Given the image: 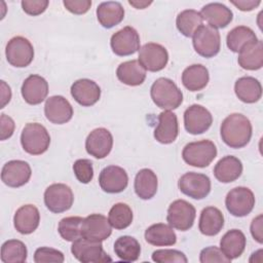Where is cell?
I'll use <instances>...</instances> for the list:
<instances>
[{"label":"cell","instance_id":"cell-1","mask_svg":"<svg viewBox=\"0 0 263 263\" xmlns=\"http://www.w3.org/2000/svg\"><path fill=\"white\" fill-rule=\"evenodd\" d=\"M252 123L250 119L240 114L232 113L222 122L220 135L223 142L230 148L238 149L249 144L252 138Z\"/></svg>","mask_w":263,"mask_h":263},{"label":"cell","instance_id":"cell-2","mask_svg":"<svg viewBox=\"0 0 263 263\" xmlns=\"http://www.w3.org/2000/svg\"><path fill=\"white\" fill-rule=\"evenodd\" d=\"M153 103L164 111L177 109L183 102V93L177 84L165 77L156 79L150 89Z\"/></svg>","mask_w":263,"mask_h":263},{"label":"cell","instance_id":"cell-3","mask_svg":"<svg viewBox=\"0 0 263 263\" xmlns=\"http://www.w3.org/2000/svg\"><path fill=\"white\" fill-rule=\"evenodd\" d=\"M23 149L31 155H40L47 151L50 144V136L47 129L40 123H27L21 135Z\"/></svg>","mask_w":263,"mask_h":263},{"label":"cell","instance_id":"cell-4","mask_svg":"<svg viewBox=\"0 0 263 263\" xmlns=\"http://www.w3.org/2000/svg\"><path fill=\"white\" fill-rule=\"evenodd\" d=\"M217 156L216 145L210 140L188 143L182 151L184 161L195 167H205Z\"/></svg>","mask_w":263,"mask_h":263},{"label":"cell","instance_id":"cell-5","mask_svg":"<svg viewBox=\"0 0 263 263\" xmlns=\"http://www.w3.org/2000/svg\"><path fill=\"white\" fill-rule=\"evenodd\" d=\"M192 37L193 47L199 55L209 59L219 53L221 48V37L217 29L209 25H201Z\"/></svg>","mask_w":263,"mask_h":263},{"label":"cell","instance_id":"cell-6","mask_svg":"<svg viewBox=\"0 0 263 263\" xmlns=\"http://www.w3.org/2000/svg\"><path fill=\"white\" fill-rule=\"evenodd\" d=\"M73 256L82 263H104L111 262V257L104 251L101 242L90 241L80 237L71 246Z\"/></svg>","mask_w":263,"mask_h":263},{"label":"cell","instance_id":"cell-7","mask_svg":"<svg viewBox=\"0 0 263 263\" xmlns=\"http://www.w3.org/2000/svg\"><path fill=\"white\" fill-rule=\"evenodd\" d=\"M195 216V208L190 202L184 199H177L167 209L166 221L173 228L186 231L193 226Z\"/></svg>","mask_w":263,"mask_h":263},{"label":"cell","instance_id":"cell-8","mask_svg":"<svg viewBox=\"0 0 263 263\" xmlns=\"http://www.w3.org/2000/svg\"><path fill=\"white\" fill-rule=\"evenodd\" d=\"M5 54L7 62L16 68L29 66L34 59L32 43L25 37L15 36L6 44Z\"/></svg>","mask_w":263,"mask_h":263},{"label":"cell","instance_id":"cell-9","mask_svg":"<svg viewBox=\"0 0 263 263\" xmlns=\"http://www.w3.org/2000/svg\"><path fill=\"white\" fill-rule=\"evenodd\" d=\"M225 205L232 216L245 217L254 209L255 195L253 191L247 187H235L227 193Z\"/></svg>","mask_w":263,"mask_h":263},{"label":"cell","instance_id":"cell-10","mask_svg":"<svg viewBox=\"0 0 263 263\" xmlns=\"http://www.w3.org/2000/svg\"><path fill=\"white\" fill-rule=\"evenodd\" d=\"M74 201L72 189L63 183L49 185L44 192V203L46 208L55 214L68 211Z\"/></svg>","mask_w":263,"mask_h":263},{"label":"cell","instance_id":"cell-11","mask_svg":"<svg viewBox=\"0 0 263 263\" xmlns=\"http://www.w3.org/2000/svg\"><path fill=\"white\" fill-rule=\"evenodd\" d=\"M178 186L185 195L193 199H202L211 191V180L204 174L189 172L179 179Z\"/></svg>","mask_w":263,"mask_h":263},{"label":"cell","instance_id":"cell-12","mask_svg":"<svg viewBox=\"0 0 263 263\" xmlns=\"http://www.w3.org/2000/svg\"><path fill=\"white\" fill-rule=\"evenodd\" d=\"M140 64L145 70L158 72L166 66L168 62V52L164 46L158 43L149 42L139 49Z\"/></svg>","mask_w":263,"mask_h":263},{"label":"cell","instance_id":"cell-13","mask_svg":"<svg viewBox=\"0 0 263 263\" xmlns=\"http://www.w3.org/2000/svg\"><path fill=\"white\" fill-rule=\"evenodd\" d=\"M112 233V226L109 220L101 214H91L83 218L81 224V237L90 240L102 242L107 239Z\"/></svg>","mask_w":263,"mask_h":263},{"label":"cell","instance_id":"cell-14","mask_svg":"<svg viewBox=\"0 0 263 263\" xmlns=\"http://www.w3.org/2000/svg\"><path fill=\"white\" fill-rule=\"evenodd\" d=\"M110 45L113 52L119 57L134 54L140 49V36L137 30L126 26L111 36Z\"/></svg>","mask_w":263,"mask_h":263},{"label":"cell","instance_id":"cell-15","mask_svg":"<svg viewBox=\"0 0 263 263\" xmlns=\"http://www.w3.org/2000/svg\"><path fill=\"white\" fill-rule=\"evenodd\" d=\"M213 123L211 112L201 105L193 104L184 112V126L191 135H200L206 132Z\"/></svg>","mask_w":263,"mask_h":263},{"label":"cell","instance_id":"cell-16","mask_svg":"<svg viewBox=\"0 0 263 263\" xmlns=\"http://www.w3.org/2000/svg\"><path fill=\"white\" fill-rule=\"evenodd\" d=\"M113 137L105 127H99L89 133L85 140V149L87 153L95 158H105L112 150Z\"/></svg>","mask_w":263,"mask_h":263},{"label":"cell","instance_id":"cell-17","mask_svg":"<svg viewBox=\"0 0 263 263\" xmlns=\"http://www.w3.org/2000/svg\"><path fill=\"white\" fill-rule=\"evenodd\" d=\"M32 175L31 166L24 160H10L1 171V180L8 187L17 188L28 183Z\"/></svg>","mask_w":263,"mask_h":263},{"label":"cell","instance_id":"cell-18","mask_svg":"<svg viewBox=\"0 0 263 263\" xmlns=\"http://www.w3.org/2000/svg\"><path fill=\"white\" fill-rule=\"evenodd\" d=\"M99 184L103 191L107 193H119L127 187L128 176L122 167L108 165L101 171Z\"/></svg>","mask_w":263,"mask_h":263},{"label":"cell","instance_id":"cell-19","mask_svg":"<svg viewBox=\"0 0 263 263\" xmlns=\"http://www.w3.org/2000/svg\"><path fill=\"white\" fill-rule=\"evenodd\" d=\"M44 114L48 121L54 124H64L71 120L73 107L63 96L49 97L44 105Z\"/></svg>","mask_w":263,"mask_h":263},{"label":"cell","instance_id":"cell-20","mask_svg":"<svg viewBox=\"0 0 263 263\" xmlns=\"http://www.w3.org/2000/svg\"><path fill=\"white\" fill-rule=\"evenodd\" d=\"M21 92L28 104L38 105L42 103L48 95V83L42 76L32 74L24 80Z\"/></svg>","mask_w":263,"mask_h":263},{"label":"cell","instance_id":"cell-21","mask_svg":"<svg viewBox=\"0 0 263 263\" xmlns=\"http://www.w3.org/2000/svg\"><path fill=\"white\" fill-rule=\"evenodd\" d=\"M71 96L79 105L90 107L100 100L101 88L95 81L82 78L71 85Z\"/></svg>","mask_w":263,"mask_h":263},{"label":"cell","instance_id":"cell-22","mask_svg":"<svg viewBox=\"0 0 263 263\" xmlns=\"http://www.w3.org/2000/svg\"><path fill=\"white\" fill-rule=\"evenodd\" d=\"M179 135L177 115L172 111H162L158 115V124L154 129V138L161 144L175 142Z\"/></svg>","mask_w":263,"mask_h":263},{"label":"cell","instance_id":"cell-23","mask_svg":"<svg viewBox=\"0 0 263 263\" xmlns=\"http://www.w3.org/2000/svg\"><path fill=\"white\" fill-rule=\"evenodd\" d=\"M199 13L202 20H205L209 23V26L215 29H222L227 27L233 18L231 9L219 2L205 4Z\"/></svg>","mask_w":263,"mask_h":263},{"label":"cell","instance_id":"cell-24","mask_svg":"<svg viewBox=\"0 0 263 263\" xmlns=\"http://www.w3.org/2000/svg\"><path fill=\"white\" fill-rule=\"evenodd\" d=\"M40 213L33 204H25L16 210L13 217L14 228L22 234H30L39 226Z\"/></svg>","mask_w":263,"mask_h":263},{"label":"cell","instance_id":"cell-25","mask_svg":"<svg viewBox=\"0 0 263 263\" xmlns=\"http://www.w3.org/2000/svg\"><path fill=\"white\" fill-rule=\"evenodd\" d=\"M237 62L238 65L245 70L255 71L261 69L263 66L262 40H257L243 46L238 52Z\"/></svg>","mask_w":263,"mask_h":263},{"label":"cell","instance_id":"cell-26","mask_svg":"<svg viewBox=\"0 0 263 263\" xmlns=\"http://www.w3.org/2000/svg\"><path fill=\"white\" fill-rule=\"evenodd\" d=\"M242 173L241 161L232 155L221 158L214 167V176L221 183H231L238 179Z\"/></svg>","mask_w":263,"mask_h":263},{"label":"cell","instance_id":"cell-27","mask_svg":"<svg viewBox=\"0 0 263 263\" xmlns=\"http://www.w3.org/2000/svg\"><path fill=\"white\" fill-rule=\"evenodd\" d=\"M236 97L243 103L253 104L258 102L262 97V86L258 79L252 76L238 78L234 84Z\"/></svg>","mask_w":263,"mask_h":263},{"label":"cell","instance_id":"cell-28","mask_svg":"<svg viewBox=\"0 0 263 263\" xmlns=\"http://www.w3.org/2000/svg\"><path fill=\"white\" fill-rule=\"evenodd\" d=\"M118 80L129 86L141 85L146 79V70L138 60H132L121 63L117 70Z\"/></svg>","mask_w":263,"mask_h":263},{"label":"cell","instance_id":"cell-29","mask_svg":"<svg viewBox=\"0 0 263 263\" xmlns=\"http://www.w3.org/2000/svg\"><path fill=\"white\" fill-rule=\"evenodd\" d=\"M224 226V216L222 212L215 206L204 208L199 217L198 229L206 236L217 235Z\"/></svg>","mask_w":263,"mask_h":263},{"label":"cell","instance_id":"cell-30","mask_svg":"<svg viewBox=\"0 0 263 263\" xmlns=\"http://www.w3.org/2000/svg\"><path fill=\"white\" fill-rule=\"evenodd\" d=\"M247 238L238 229L228 230L220 240V250L230 260L238 258L245 251Z\"/></svg>","mask_w":263,"mask_h":263},{"label":"cell","instance_id":"cell-31","mask_svg":"<svg viewBox=\"0 0 263 263\" xmlns=\"http://www.w3.org/2000/svg\"><path fill=\"white\" fill-rule=\"evenodd\" d=\"M210 75L205 66L194 64L187 67L182 73V83L190 91H199L209 83Z\"/></svg>","mask_w":263,"mask_h":263},{"label":"cell","instance_id":"cell-32","mask_svg":"<svg viewBox=\"0 0 263 263\" xmlns=\"http://www.w3.org/2000/svg\"><path fill=\"white\" fill-rule=\"evenodd\" d=\"M97 17L102 27L110 29L122 22L124 9L117 1L102 2L97 8Z\"/></svg>","mask_w":263,"mask_h":263},{"label":"cell","instance_id":"cell-33","mask_svg":"<svg viewBox=\"0 0 263 263\" xmlns=\"http://www.w3.org/2000/svg\"><path fill=\"white\" fill-rule=\"evenodd\" d=\"M145 239L152 246L168 247L176 243L177 235L171 225L164 223H156L146 229Z\"/></svg>","mask_w":263,"mask_h":263},{"label":"cell","instance_id":"cell-34","mask_svg":"<svg viewBox=\"0 0 263 263\" xmlns=\"http://www.w3.org/2000/svg\"><path fill=\"white\" fill-rule=\"evenodd\" d=\"M157 177L150 168H142L135 178V192L141 199L152 198L157 191Z\"/></svg>","mask_w":263,"mask_h":263},{"label":"cell","instance_id":"cell-35","mask_svg":"<svg viewBox=\"0 0 263 263\" xmlns=\"http://www.w3.org/2000/svg\"><path fill=\"white\" fill-rule=\"evenodd\" d=\"M114 252L119 259L126 262H134L140 257L141 246L135 237L123 235L115 240Z\"/></svg>","mask_w":263,"mask_h":263},{"label":"cell","instance_id":"cell-36","mask_svg":"<svg viewBox=\"0 0 263 263\" xmlns=\"http://www.w3.org/2000/svg\"><path fill=\"white\" fill-rule=\"evenodd\" d=\"M255 32L247 26H238L230 30L226 37L227 47L233 52H239V50L247 44L257 41Z\"/></svg>","mask_w":263,"mask_h":263},{"label":"cell","instance_id":"cell-37","mask_svg":"<svg viewBox=\"0 0 263 263\" xmlns=\"http://www.w3.org/2000/svg\"><path fill=\"white\" fill-rule=\"evenodd\" d=\"M202 21L203 20L197 10L185 9L178 14L176 25L182 35L185 37H192L195 31L202 25Z\"/></svg>","mask_w":263,"mask_h":263},{"label":"cell","instance_id":"cell-38","mask_svg":"<svg viewBox=\"0 0 263 263\" xmlns=\"http://www.w3.org/2000/svg\"><path fill=\"white\" fill-rule=\"evenodd\" d=\"M27 255L26 245L18 239L6 240L1 247V261L4 263H23Z\"/></svg>","mask_w":263,"mask_h":263},{"label":"cell","instance_id":"cell-39","mask_svg":"<svg viewBox=\"0 0 263 263\" xmlns=\"http://www.w3.org/2000/svg\"><path fill=\"white\" fill-rule=\"evenodd\" d=\"M132 209L123 202L115 203L109 211L108 220L112 227L121 230L127 228L133 222Z\"/></svg>","mask_w":263,"mask_h":263},{"label":"cell","instance_id":"cell-40","mask_svg":"<svg viewBox=\"0 0 263 263\" xmlns=\"http://www.w3.org/2000/svg\"><path fill=\"white\" fill-rule=\"evenodd\" d=\"M83 218L78 216L66 217L59 222L58 231L63 239L67 241H75L81 237V224Z\"/></svg>","mask_w":263,"mask_h":263},{"label":"cell","instance_id":"cell-41","mask_svg":"<svg viewBox=\"0 0 263 263\" xmlns=\"http://www.w3.org/2000/svg\"><path fill=\"white\" fill-rule=\"evenodd\" d=\"M152 260L157 263H187L184 253L178 250H156L152 253Z\"/></svg>","mask_w":263,"mask_h":263},{"label":"cell","instance_id":"cell-42","mask_svg":"<svg viewBox=\"0 0 263 263\" xmlns=\"http://www.w3.org/2000/svg\"><path fill=\"white\" fill-rule=\"evenodd\" d=\"M73 172L80 183L87 184L93 178L92 162L86 158L77 159L73 164Z\"/></svg>","mask_w":263,"mask_h":263},{"label":"cell","instance_id":"cell-43","mask_svg":"<svg viewBox=\"0 0 263 263\" xmlns=\"http://www.w3.org/2000/svg\"><path fill=\"white\" fill-rule=\"evenodd\" d=\"M65 260L64 254L55 249L48 248V247H41L38 248L34 253V261L36 263H47V262H54V263H63Z\"/></svg>","mask_w":263,"mask_h":263},{"label":"cell","instance_id":"cell-44","mask_svg":"<svg viewBox=\"0 0 263 263\" xmlns=\"http://www.w3.org/2000/svg\"><path fill=\"white\" fill-rule=\"evenodd\" d=\"M199 261L201 263H229L231 260L228 259L219 248L212 246L201 250L199 254Z\"/></svg>","mask_w":263,"mask_h":263},{"label":"cell","instance_id":"cell-45","mask_svg":"<svg viewBox=\"0 0 263 263\" xmlns=\"http://www.w3.org/2000/svg\"><path fill=\"white\" fill-rule=\"evenodd\" d=\"M21 4L27 14L36 16L46 10L49 2L47 0H23Z\"/></svg>","mask_w":263,"mask_h":263},{"label":"cell","instance_id":"cell-46","mask_svg":"<svg viewBox=\"0 0 263 263\" xmlns=\"http://www.w3.org/2000/svg\"><path fill=\"white\" fill-rule=\"evenodd\" d=\"M64 6L67 10L74 14H83L87 12L91 6L90 0H64Z\"/></svg>","mask_w":263,"mask_h":263},{"label":"cell","instance_id":"cell-47","mask_svg":"<svg viewBox=\"0 0 263 263\" xmlns=\"http://www.w3.org/2000/svg\"><path fill=\"white\" fill-rule=\"evenodd\" d=\"M1 123V136L0 139L2 141L10 138L14 132V121L11 117L7 116L6 114H1V119H0Z\"/></svg>","mask_w":263,"mask_h":263},{"label":"cell","instance_id":"cell-48","mask_svg":"<svg viewBox=\"0 0 263 263\" xmlns=\"http://www.w3.org/2000/svg\"><path fill=\"white\" fill-rule=\"evenodd\" d=\"M251 234L256 241L262 243V215H259L253 219L251 223Z\"/></svg>","mask_w":263,"mask_h":263},{"label":"cell","instance_id":"cell-49","mask_svg":"<svg viewBox=\"0 0 263 263\" xmlns=\"http://www.w3.org/2000/svg\"><path fill=\"white\" fill-rule=\"evenodd\" d=\"M230 2L241 11H251L261 4L260 0H230Z\"/></svg>","mask_w":263,"mask_h":263},{"label":"cell","instance_id":"cell-50","mask_svg":"<svg viewBox=\"0 0 263 263\" xmlns=\"http://www.w3.org/2000/svg\"><path fill=\"white\" fill-rule=\"evenodd\" d=\"M1 99H2V104L0 108H4L5 105L10 101L11 99V90L10 87L5 83V81L1 80Z\"/></svg>","mask_w":263,"mask_h":263},{"label":"cell","instance_id":"cell-51","mask_svg":"<svg viewBox=\"0 0 263 263\" xmlns=\"http://www.w3.org/2000/svg\"><path fill=\"white\" fill-rule=\"evenodd\" d=\"M128 3L130 5H133L134 7H136L137 9H144L146 8L147 6H149L152 1H139V0H136V1H133V0H129Z\"/></svg>","mask_w":263,"mask_h":263}]
</instances>
